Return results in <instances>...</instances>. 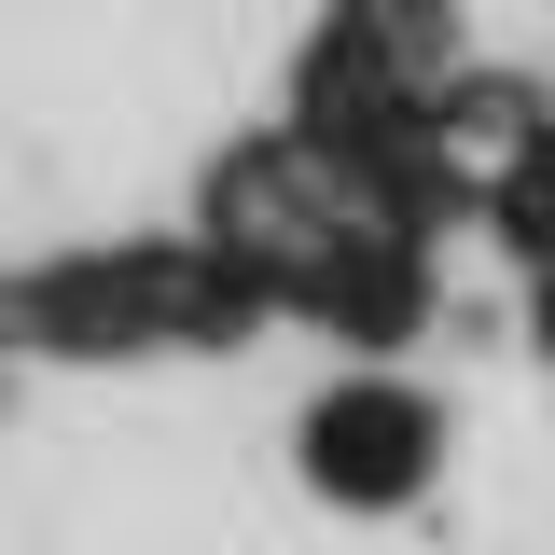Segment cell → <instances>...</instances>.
I'll use <instances>...</instances> for the list:
<instances>
[{
    "label": "cell",
    "instance_id": "obj_1",
    "mask_svg": "<svg viewBox=\"0 0 555 555\" xmlns=\"http://www.w3.org/2000/svg\"><path fill=\"white\" fill-rule=\"evenodd\" d=\"M264 320L278 306L195 222L181 236H98V250H56V264L0 278V334L28 361H181V347H250Z\"/></svg>",
    "mask_w": 555,
    "mask_h": 555
},
{
    "label": "cell",
    "instance_id": "obj_2",
    "mask_svg": "<svg viewBox=\"0 0 555 555\" xmlns=\"http://www.w3.org/2000/svg\"><path fill=\"white\" fill-rule=\"evenodd\" d=\"M292 473L320 486L334 514H403V500H430V473H444V403L416 389L403 361L389 375H320L306 389V416H292Z\"/></svg>",
    "mask_w": 555,
    "mask_h": 555
},
{
    "label": "cell",
    "instance_id": "obj_3",
    "mask_svg": "<svg viewBox=\"0 0 555 555\" xmlns=\"http://www.w3.org/2000/svg\"><path fill=\"white\" fill-rule=\"evenodd\" d=\"M292 320L334 334V347H361V375H389V347H416L430 320H444V250H416V236H389V222H361L334 264L292 292Z\"/></svg>",
    "mask_w": 555,
    "mask_h": 555
},
{
    "label": "cell",
    "instance_id": "obj_4",
    "mask_svg": "<svg viewBox=\"0 0 555 555\" xmlns=\"http://www.w3.org/2000/svg\"><path fill=\"white\" fill-rule=\"evenodd\" d=\"M486 236H500V250H514L528 278H555V126L528 139L500 181H486Z\"/></svg>",
    "mask_w": 555,
    "mask_h": 555
},
{
    "label": "cell",
    "instance_id": "obj_5",
    "mask_svg": "<svg viewBox=\"0 0 555 555\" xmlns=\"http://www.w3.org/2000/svg\"><path fill=\"white\" fill-rule=\"evenodd\" d=\"M528 347H542V375H555V278H528Z\"/></svg>",
    "mask_w": 555,
    "mask_h": 555
}]
</instances>
